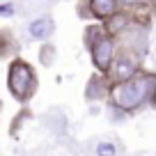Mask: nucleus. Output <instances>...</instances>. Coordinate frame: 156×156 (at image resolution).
Segmentation results:
<instances>
[{
  "instance_id": "7ed1b4c3",
  "label": "nucleus",
  "mask_w": 156,
  "mask_h": 156,
  "mask_svg": "<svg viewBox=\"0 0 156 156\" xmlns=\"http://www.w3.org/2000/svg\"><path fill=\"white\" fill-rule=\"evenodd\" d=\"M112 34H101L97 41L87 46L92 51V60H94V67L99 71H108L112 67V60H115V46H112Z\"/></svg>"
},
{
  "instance_id": "423d86ee",
  "label": "nucleus",
  "mask_w": 156,
  "mask_h": 156,
  "mask_svg": "<svg viewBox=\"0 0 156 156\" xmlns=\"http://www.w3.org/2000/svg\"><path fill=\"white\" fill-rule=\"evenodd\" d=\"M53 30H55V23H53V19H48V16H44V19H37V21H32L30 23V34H32L34 39H48L51 34H53Z\"/></svg>"
},
{
  "instance_id": "6e6552de",
  "label": "nucleus",
  "mask_w": 156,
  "mask_h": 156,
  "mask_svg": "<svg viewBox=\"0 0 156 156\" xmlns=\"http://www.w3.org/2000/svg\"><path fill=\"white\" fill-rule=\"evenodd\" d=\"M124 28H126V16H115V19L108 23V34H117Z\"/></svg>"
},
{
  "instance_id": "9d476101",
  "label": "nucleus",
  "mask_w": 156,
  "mask_h": 156,
  "mask_svg": "<svg viewBox=\"0 0 156 156\" xmlns=\"http://www.w3.org/2000/svg\"><path fill=\"white\" fill-rule=\"evenodd\" d=\"M41 55H44V58H41V62H44V64H51V58H48V55H51V48H44V53H41Z\"/></svg>"
},
{
  "instance_id": "39448f33",
  "label": "nucleus",
  "mask_w": 156,
  "mask_h": 156,
  "mask_svg": "<svg viewBox=\"0 0 156 156\" xmlns=\"http://www.w3.org/2000/svg\"><path fill=\"white\" fill-rule=\"evenodd\" d=\"M119 0H90V9L97 19H110L115 16Z\"/></svg>"
},
{
  "instance_id": "9b49d317",
  "label": "nucleus",
  "mask_w": 156,
  "mask_h": 156,
  "mask_svg": "<svg viewBox=\"0 0 156 156\" xmlns=\"http://www.w3.org/2000/svg\"><path fill=\"white\" fill-rule=\"evenodd\" d=\"M119 2H124V5H136V2H140V0H119Z\"/></svg>"
},
{
  "instance_id": "f03ea898",
  "label": "nucleus",
  "mask_w": 156,
  "mask_h": 156,
  "mask_svg": "<svg viewBox=\"0 0 156 156\" xmlns=\"http://www.w3.org/2000/svg\"><path fill=\"white\" fill-rule=\"evenodd\" d=\"M9 90L21 103H25L37 90V78H34V71L28 62L23 60H14L9 67Z\"/></svg>"
},
{
  "instance_id": "0eeeda50",
  "label": "nucleus",
  "mask_w": 156,
  "mask_h": 156,
  "mask_svg": "<svg viewBox=\"0 0 156 156\" xmlns=\"http://www.w3.org/2000/svg\"><path fill=\"white\" fill-rule=\"evenodd\" d=\"M106 94V87L101 85V80L99 78H92L87 83V99H99V97H103Z\"/></svg>"
},
{
  "instance_id": "1a4fd4ad",
  "label": "nucleus",
  "mask_w": 156,
  "mask_h": 156,
  "mask_svg": "<svg viewBox=\"0 0 156 156\" xmlns=\"http://www.w3.org/2000/svg\"><path fill=\"white\" fill-rule=\"evenodd\" d=\"M97 154L99 156H115L117 151H115V145H112V142H99Z\"/></svg>"
},
{
  "instance_id": "20e7f679",
  "label": "nucleus",
  "mask_w": 156,
  "mask_h": 156,
  "mask_svg": "<svg viewBox=\"0 0 156 156\" xmlns=\"http://www.w3.org/2000/svg\"><path fill=\"white\" fill-rule=\"evenodd\" d=\"M110 69H112V76H115L117 80H126V78L136 76L138 69H140L138 53H133L131 48H129V51H122V53L112 60V67H110Z\"/></svg>"
},
{
  "instance_id": "f257e3e1",
  "label": "nucleus",
  "mask_w": 156,
  "mask_h": 156,
  "mask_svg": "<svg viewBox=\"0 0 156 156\" xmlns=\"http://www.w3.org/2000/svg\"><path fill=\"white\" fill-rule=\"evenodd\" d=\"M154 92H156V76L138 71L136 76L119 80L112 87V101L122 110H138L149 99H154Z\"/></svg>"
},
{
  "instance_id": "f8f14e48",
  "label": "nucleus",
  "mask_w": 156,
  "mask_h": 156,
  "mask_svg": "<svg viewBox=\"0 0 156 156\" xmlns=\"http://www.w3.org/2000/svg\"><path fill=\"white\" fill-rule=\"evenodd\" d=\"M151 101H154V106H156V92H154V99H151Z\"/></svg>"
}]
</instances>
